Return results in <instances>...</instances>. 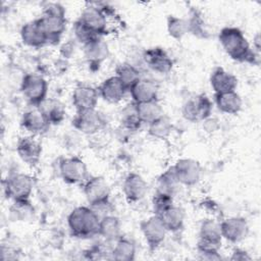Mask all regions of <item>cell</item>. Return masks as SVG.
<instances>
[{
  "label": "cell",
  "instance_id": "1",
  "mask_svg": "<svg viewBox=\"0 0 261 261\" xmlns=\"http://www.w3.org/2000/svg\"><path fill=\"white\" fill-rule=\"evenodd\" d=\"M218 39L221 47L232 60L253 65L259 63V54L251 48L247 38L240 29L225 27L219 32Z\"/></svg>",
  "mask_w": 261,
  "mask_h": 261
},
{
  "label": "cell",
  "instance_id": "2",
  "mask_svg": "<svg viewBox=\"0 0 261 261\" xmlns=\"http://www.w3.org/2000/svg\"><path fill=\"white\" fill-rule=\"evenodd\" d=\"M100 219L98 212L93 207H75L67 217L70 233L77 239H91L99 233Z\"/></svg>",
  "mask_w": 261,
  "mask_h": 261
},
{
  "label": "cell",
  "instance_id": "3",
  "mask_svg": "<svg viewBox=\"0 0 261 261\" xmlns=\"http://www.w3.org/2000/svg\"><path fill=\"white\" fill-rule=\"evenodd\" d=\"M39 20L49 38V42L56 43L66 29L65 9L59 3H46Z\"/></svg>",
  "mask_w": 261,
  "mask_h": 261
},
{
  "label": "cell",
  "instance_id": "4",
  "mask_svg": "<svg viewBox=\"0 0 261 261\" xmlns=\"http://www.w3.org/2000/svg\"><path fill=\"white\" fill-rule=\"evenodd\" d=\"M4 192L13 201L29 200L34 189L33 177L25 173H12L4 181Z\"/></svg>",
  "mask_w": 261,
  "mask_h": 261
},
{
  "label": "cell",
  "instance_id": "5",
  "mask_svg": "<svg viewBox=\"0 0 261 261\" xmlns=\"http://www.w3.org/2000/svg\"><path fill=\"white\" fill-rule=\"evenodd\" d=\"M20 91L23 97L34 106H39L47 99L48 83L40 74L27 73L20 84Z\"/></svg>",
  "mask_w": 261,
  "mask_h": 261
},
{
  "label": "cell",
  "instance_id": "6",
  "mask_svg": "<svg viewBox=\"0 0 261 261\" xmlns=\"http://www.w3.org/2000/svg\"><path fill=\"white\" fill-rule=\"evenodd\" d=\"M58 169L61 178L69 185H83L90 177L86 163L77 156L61 158Z\"/></svg>",
  "mask_w": 261,
  "mask_h": 261
},
{
  "label": "cell",
  "instance_id": "7",
  "mask_svg": "<svg viewBox=\"0 0 261 261\" xmlns=\"http://www.w3.org/2000/svg\"><path fill=\"white\" fill-rule=\"evenodd\" d=\"M84 195L93 208H99L109 204L110 188L101 176H90L83 184Z\"/></svg>",
  "mask_w": 261,
  "mask_h": 261
},
{
  "label": "cell",
  "instance_id": "8",
  "mask_svg": "<svg viewBox=\"0 0 261 261\" xmlns=\"http://www.w3.org/2000/svg\"><path fill=\"white\" fill-rule=\"evenodd\" d=\"M72 125L82 134L95 136L106 126V119L96 109L76 111Z\"/></svg>",
  "mask_w": 261,
  "mask_h": 261
},
{
  "label": "cell",
  "instance_id": "9",
  "mask_svg": "<svg viewBox=\"0 0 261 261\" xmlns=\"http://www.w3.org/2000/svg\"><path fill=\"white\" fill-rule=\"evenodd\" d=\"M212 106L211 100L205 94H200L189 99L182 105L181 113L189 121H204L211 116Z\"/></svg>",
  "mask_w": 261,
  "mask_h": 261
},
{
  "label": "cell",
  "instance_id": "10",
  "mask_svg": "<svg viewBox=\"0 0 261 261\" xmlns=\"http://www.w3.org/2000/svg\"><path fill=\"white\" fill-rule=\"evenodd\" d=\"M107 15L102 6L89 4L82 11L79 20L94 34L102 37L107 33Z\"/></svg>",
  "mask_w": 261,
  "mask_h": 261
},
{
  "label": "cell",
  "instance_id": "11",
  "mask_svg": "<svg viewBox=\"0 0 261 261\" xmlns=\"http://www.w3.org/2000/svg\"><path fill=\"white\" fill-rule=\"evenodd\" d=\"M172 168L179 185L187 187L197 185L202 175V167L200 163L192 158L178 159Z\"/></svg>",
  "mask_w": 261,
  "mask_h": 261
},
{
  "label": "cell",
  "instance_id": "12",
  "mask_svg": "<svg viewBox=\"0 0 261 261\" xmlns=\"http://www.w3.org/2000/svg\"><path fill=\"white\" fill-rule=\"evenodd\" d=\"M141 231L150 250H156L165 240L166 228L158 215L150 216L141 222Z\"/></svg>",
  "mask_w": 261,
  "mask_h": 261
},
{
  "label": "cell",
  "instance_id": "13",
  "mask_svg": "<svg viewBox=\"0 0 261 261\" xmlns=\"http://www.w3.org/2000/svg\"><path fill=\"white\" fill-rule=\"evenodd\" d=\"M145 63L155 72L166 74L173 67V60L161 47H153L145 50L143 54Z\"/></svg>",
  "mask_w": 261,
  "mask_h": 261
},
{
  "label": "cell",
  "instance_id": "14",
  "mask_svg": "<svg viewBox=\"0 0 261 261\" xmlns=\"http://www.w3.org/2000/svg\"><path fill=\"white\" fill-rule=\"evenodd\" d=\"M222 239L230 243H240L249 233V225L244 217H229L220 222Z\"/></svg>",
  "mask_w": 261,
  "mask_h": 261
},
{
  "label": "cell",
  "instance_id": "15",
  "mask_svg": "<svg viewBox=\"0 0 261 261\" xmlns=\"http://www.w3.org/2000/svg\"><path fill=\"white\" fill-rule=\"evenodd\" d=\"M16 152L19 158L28 165H37L42 156L41 143L32 136L21 137L16 144Z\"/></svg>",
  "mask_w": 261,
  "mask_h": 261
},
{
  "label": "cell",
  "instance_id": "16",
  "mask_svg": "<svg viewBox=\"0 0 261 261\" xmlns=\"http://www.w3.org/2000/svg\"><path fill=\"white\" fill-rule=\"evenodd\" d=\"M20 37L23 44L33 48H40L50 43L39 18L24 23L20 30Z\"/></svg>",
  "mask_w": 261,
  "mask_h": 261
},
{
  "label": "cell",
  "instance_id": "17",
  "mask_svg": "<svg viewBox=\"0 0 261 261\" xmlns=\"http://www.w3.org/2000/svg\"><path fill=\"white\" fill-rule=\"evenodd\" d=\"M148 185L142 175L136 172L128 173L122 184V192L129 203L140 202L146 196Z\"/></svg>",
  "mask_w": 261,
  "mask_h": 261
},
{
  "label": "cell",
  "instance_id": "18",
  "mask_svg": "<svg viewBox=\"0 0 261 261\" xmlns=\"http://www.w3.org/2000/svg\"><path fill=\"white\" fill-rule=\"evenodd\" d=\"M99 98V92L92 86H77L72 93L71 100L76 111L96 109Z\"/></svg>",
  "mask_w": 261,
  "mask_h": 261
},
{
  "label": "cell",
  "instance_id": "19",
  "mask_svg": "<svg viewBox=\"0 0 261 261\" xmlns=\"http://www.w3.org/2000/svg\"><path fill=\"white\" fill-rule=\"evenodd\" d=\"M98 92L99 96H101L104 101L111 104H116L124 98L127 90L117 79V76L113 75L102 82L98 89Z\"/></svg>",
  "mask_w": 261,
  "mask_h": 261
},
{
  "label": "cell",
  "instance_id": "20",
  "mask_svg": "<svg viewBox=\"0 0 261 261\" xmlns=\"http://www.w3.org/2000/svg\"><path fill=\"white\" fill-rule=\"evenodd\" d=\"M134 103H145L157 100L158 86L149 79H140L128 91Z\"/></svg>",
  "mask_w": 261,
  "mask_h": 261
},
{
  "label": "cell",
  "instance_id": "21",
  "mask_svg": "<svg viewBox=\"0 0 261 261\" xmlns=\"http://www.w3.org/2000/svg\"><path fill=\"white\" fill-rule=\"evenodd\" d=\"M20 125L27 132L33 135H38L46 132L50 124L45 118L42 111L39 109V107L35 106L34 108L23 112L20 120Z\"/></svg>",
  "mask_w": 261,
  "mask_h": 261
},
{
  "label": "cell",
  "instance_id": "22",
  "mask_svg": "<svg viewBox=\"0 0 261 261\" xmlns=\"http://www.w3.org/2000/svg\"><path fill=\"white\" fill-rule=\"evenodd\" d=\"M210 85L215 94L236 91L238 79L225 69L217 67L210 75Z\"/></svg>",
  "mask_w": 261,
  "mask_h": 261
},
{
  "label": "cell",
  "instance_id": "23",
  "mask_svg": "<svg viewBox=\"0 0 261 261\" xmlns=\"http://www.w3.org/2000/svg\"><path fill=\"white\" fill-rule=\"evenodd\" d=\"M214 101L218 110L225 114H238L243 105V100L237 91L215 94Z\"/></svg>",
  "mask_w": 261,
  "mask_h": 261
},
{
  "label": "cell",
  "instance_id": "24",
  "mask_svg": "<svg viewBox=\"0 0 261 261\" xmlns=\"http://www.w3.org/2000/svg\"><path fill=\"white\" fill-rule=\"evenodd\" d=\"M84 54L91 64L99 65L108 57L109 48L102 37H98L84 45Z\"/></svg>",
  "mask_w": 261,
  "mask_h": 261
},
{
  "label": "cell",
  "instance_id": "25",
  "mask_svg": "<svg viewBox=\"0 0 261 261\" xmlns=\"http://www.w3.org/2000/svg\"><path fill=\"white\" fill-rule=\"evenodd\" d=\"M98 236L102 237L106 242H115L121 237V223L119 218L111 214L101 217Z\"/></svg>",
  "mask_w": 261,
  "mask_h": 261
},
{
  "label": "cell",
  "instance_id": "26",
  "mask_svg": "<svg viewBox=\"0 0 261 261\" xmlns=\"http://www.w3.org/2000/svg\"><path fill=\"white\" fill-rule=\"evenodd\" d=\"M49 124H59L65 118V108L63 104L55 99H46L39 106Z\"/></svg>",
  "mask_w": 261,
  "mask_h": 261
},
{
  "label": "cell",
  "instance_id": "27",
  "mask_svg": "<svg viewBox=\"0 0 261 261\" xmlns=\"http://www.w3.org/2000/svg\"><path fill=\"white\" fill-rule=\"evenodd\" d=\"M136 252L135 243L121 236L114 242V246L110 250V255L111 259L117 261H132L136 257Z\"/></svg>",
  "mask_w": 261,
  "mask_h": 261
},
{
  "label": "cell",
  "instance_id": "28",
  "mask_svg": "<svg viewBox=\"0 0 261 261\" xmlns=\"http://www.w3.org/2000/svg\"><path fill=\"white\" fill-rule=\"evenodd\" d=\"M159 217L167 231L175 232L184 226L185 212L180 207L175 206L174 204L164 211Z\"/></svg>",
  "mask_w": 261,
  "mask_h": 261
},
{
  "label": "cell",
  "instance_id": "29",
  "mask_svg": "<svg viewBox=\"0 0 261 261\" xmlns=\"http://www.w3.org/2000/svg\"><path fill=\"white\" fill-rule=\"evenodd\" d=\"M199 240L221 245L222 234L220 229V222H217L212 218L204 219L200 224Z\"/></svg>",
  "mask_w": 261,
  "mask_h": 261
},
{
  "label": "cell",
  "instance_id": "30",
  "mask_svg": "<svg viewBox=\"0 0 261 261\" xmlns=\"http://www.w3.org/2000/svg\"><path fill=\"white\" fill-rule=\"evenodd\" d=\"M136 106H137L138 114L143 123L150 124L164 115L163 108L157 100L145 102V103H139V104H136Z\"/></svg>",
  "mask_w": 261,
  "mask_h": 261
},
{
  "label": "cell",
  "instance_id": "31",
  "mask_svg": "<svg viewBox=\"0 0 261 261\" xmlns=\"http://www.w3.org/2000/svg\"><path fill=\"white\" fill-rule=\"evenodd\" d=\"M115 72V76H117L127 91H129V89L141 79L139 69L129 63H122L118 65Z\"/></svg>",
  "mask_w": 261,
  "mask_h": 261
},
{
  "label": "cell",
  "instance_id": "32",
  "mask_svg": "<svg viewBox=\"0 0 261 261\" xmlns=\"http://www.w3.org/2000/svg\"><path fill=\"white\" fill-rule=\"evenodd\" d=\"M120 123L125 129L130 132L138 130L141 127L143 122L138 114L136 103L133 102L122 108L120 112Z\"/></svg>",
  "mask_w": 261,
  "mask_h": 261
},
{
  "label": "cell",
  "instance_id": "33",
  "mask_svg": "<svg viewBox=\"0 0 261 261\" xmlns=\"http://www.w3.org/2000/svg\"><path fill=\"white\" fill-rule=\"evenodd\" d=\"M172 130V124L168 117L165 115L161 116L157 120L148 124V133L149 135L157 140H165L167 139Z\"/></svg>",
  "mask_w": 261,
  "mask_h": 261
},
{
  "label": "cell",
  "instance_id": "34",
  "mask_svg": "<svg viewBox=\"0 0 261 261\" xmlns=\"http://www.w3.org/2000/svg\"><path fill=\"white\" fill-rule=\"evenodd\" d=\"M179 182L174 174L172 166L165 170L157 180V192L165 193L170 196H173L177 190Z\"/></svg>",
  "mask_w": 261,
  "mask_h": 261
},
{
  "label": "cell",
  "instance_id": "35",
  "mask_svg": "<svg viewBox=\"0 0 261 261\" xmlns=\"http://www.w3.org/2000/svg\"><path fill=\"white\" fill-rule=\"evenodd\" d=\"M188 31L192 35L200 39H207L209 37V31L205 20L198 11H193L190 18L187 19Z\"/></svg>",
  "mask_w": 261,
  "mask_h": 261
},
{
  "label": "cell",
  "instance_id": "36",
  "mask_svg": "<svg viewBox=\"0 0 261 261\" xmlns=\"http://www.w3.org/2000/svg\"><path fill=\"white\" fill-rule=\"evenodd\" d=\"M166 27L168 35L175 40H180L185 37L187 33H189L187 19L180 18L175 15H169L167 17Z\"/></svg>",
  "mask_w": 261,
  "mask_h": 261
},
{
  "label": "cell",
  "instance_id": "37",
  "mask_svg": "<svg viewBox=\"0 0 261 261\" xmlns=\"http://www.w3.org/2000/svg\"><path fill=\"white\" fill-rule=\"evenodd\" d=\"M173 205V196L157 192L152 198V209L155 215L160 216L164 211Z\"/></svg>",
  "mask_w": 261,
  "mask_h": 261
},
{
  "label": "cell",
  "instance_id": "38",
  "mask_svg": "<svg viewBox=\"0 0 261 261\" xmlns=\"http://www.w3.org/2000/svg\"><path fill=\"white\" fill-rule=\"evenodd\" d=\"M34 212V208L31 205L29 200H19L13 201V204L10 208V213L17 220H24L29 218Z\"/></svg>",
  "mask_w": 261,
  "mask_h": 261
},
{
  "label": "cell",
  "instance_id": "39",
  "mask_svg": "<svg viewBox=\"0 0 261 261\" xmlns=\"http://www.w3.org/2000/svg\"><path fill=\"white\" fill-rule=\"evenodd\" d=\"M73 33H74L75 39L83 46L99 37L96 34H94L92 31H90L86 25H84L79 19L73 24Z\"/></svg>",
  "mask_w": 261,
  "mask_h": 261
},
{
  "label": "cell",
  "instance_id": "40",
  "mask_svg": "<svg viewBox=\"0 0 261 261\" xmlns=\"http://www.w3.org/2000/svg\"><path fill=\"white\" fill-rule=\"evenodd\" d=\"M251 259H252V257L249 255V253L240 248L234 249L230 256V260H234V261H246V260H251Z\"/></svg>",
  "mask_w": 261,
  "mask_h": 261
},
{
  "label": "cell",
  "instance_id": "41",
  "mask_svg": "<svg viewBox=\"0 0 261 261\" xmlns=\"http://www.w3.org/2000/svg\"><path fill=\"white\" fill-rule=\"evenodd\" d=\"M253 50L259 54L260 52V35L257 34L254 38V41H253Z\"/></svg>",
  "mask_w": 261,
  "mask_h": 261
}]
</instances>
